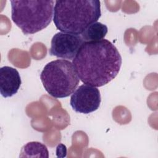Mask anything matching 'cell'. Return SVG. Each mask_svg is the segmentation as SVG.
Returning a JSON list of instances; mask_svg holds the SVG:
<instances>
[{
    "mask_svg": "<svg viewBox=\"0 0 158 158\" xmlns=\"http://www.w3.org/2000/svg\"><path fill=\"white\" fill-rule=\"evenodd\" d=\"M84 43L80 35L58 32L51 40L49 53L57 57L73 60Z\"/></svg>",
    "mask_w": 158,
    "mask_h": 158,
    "instance_id": "cell-6",
    "label": "cell"
},
{
    "mask_svg": "<svg viewBox=\"0 0 158 158\" xmlns=\"http://www.w3.org/2000/svg\"><path fill=\"white\" fill-rule=\"evenodd\" d=\"M10 4L12 20L25 35L43 30L52 20L53 0H12Z\"/></svg>",
    "mask_w": 158,
    "mask_h": 158,
    "instance_id": "cell-3",
    "label": "cell"
},
{
    "mask_svg": "<svg viewBox=\"0 0 158 158\" xmlns=\"http://www.w3.org/2000/svg\"><path fill=\"white\" fill-rule=\"evenodd\" d=\"M122 62L117 48L106 39L85 42L72 60L79 79L95 87L102 86L114 79Z\"/></svg>",
    "mask_w": 158,
    "mask_h": 158,
    "instance_id": "cell-1",
    "label": "cell"
},
{
    "mask_svg": "<svg viewBox=\"0 0 158 158\" xmlns=\"http://www.w3.org/2000/svg\"><path fill=\"white\" fill-rule=\"evenodd\" d=\"M101 15V3L98 0L56 1L53 21L61 32L81 35Z\"/></svg>",
    "mask_w": 158,
    "mask_h": 158,
    "instance_id": "cell-2",
    "label": "cell"
},
{
    "mask_svg": "<svg viewBox=\"0 0 158 158\" xmlns=\"http://www.w3.org/2000/svg\"><path fill=\"white\" fill-rule=\"evenodd\" d=\"M40 79L45 90L56 98L71 95L80 81L72 62L65 59L48 63L40 74Z\"/></svg>",
    "mask_w": 158,
    "mask_h": 158,
    "instance_id": "cell-4",
    "label": "cell"
},
{
    "mask_svg": "<svg viewBox=\"0 0 158 158\" xmlns=\"http://www.w3.org/2000/svg\"><path fill=\"white\" fill-rule=\"evenodd\" d=\"M107 31L106 25L96 22L89 25L80 35L85 42L97 41L104 39Z\"/></svg>",
    "mask_w": 158,
    "mask_h": 158,
    "instance_id": "cell-8",
    "label": "cell"
},
{
    "mask_svg": "<svg viewBox=\"0 0 158 158\" xmlns=\"http://www.w3.org/2000/svg\"><path fill=\"white\" fill-rule=\"evenodd\" d=\"M21 83V78L16 69L9 66L0 69V92L4 98L15 94Z\"/></svg>",
    "mask_w": 158,
    "mask_h": 158,
    "instance_id": "cell-7",
    "label": "cell"
},
{
    "mask_svg": "<svg viewBox=\"0 0 158 158\" xmlns=\"http://www.w3.org/2000/svg\"><path fill=\"white\" fill-rule=\"evenodd\" d=\"M20 153V157H49L47 147L44 144L37 141L27 143L22 147Z\"/></svg>",
    "mask_w": 158,
    "mask_h": 158,
    "instance_id": "cell-9",
    "label": "cell"
},
{
    "mask_svg": "<svg viewBox=\"0 0 158 158\" xmlns=\"http://www.w3.org/2000/svg\"><path fill=\"white\" fill-rule=\"evenodd\" d=\"M101 101L100 91L97 87L84 84L72 94L70 104L75 112L88 114L98 110Z\"/></svg>",
    "mask_w": 158,
    "mask_h": 158,
    "instance_id": "cell-5",
    "label": "cell"
}]
</instances>
